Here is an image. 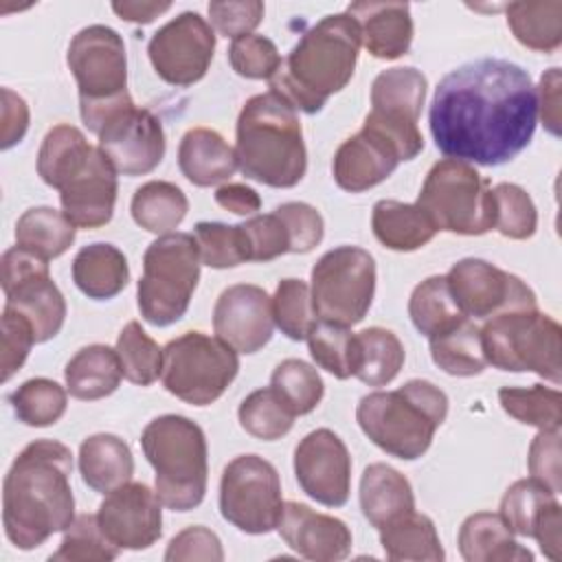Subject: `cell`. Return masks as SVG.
Here are the masks:
<instances>
[{"instance_id": "cell-32", "label": "cell", "mask_w": 562, "mask_h": 562, "mask_svg": "<svg viewBox=\"0 0 562 562\" xmlns=\"http://www.w3.org/2000/svg\"><path fill=\"white\" fill-rule=\"evenodd\" d=\"M371 228L375 239L397 252H411L426 246L437 228L417 204L397 200H378L371 213Z\"/></svg>"}, {"instance_id": "cell-60", "label": "cell", "mask_w": 562, "mask_h": 562, "mask_svg": "<svg viewBox=\"0 0 562 562\" xmlns=\"http://www.w3.org/2000/svg\"><path fill=\"white\" fill-rule=\"evenodd\" d=\"M560 68H549L536 88L538 94V114L549 134L560 136L562 132V114H560Z\"/></svg>"}, {"instance_id": "cell-44", "label": "cell", "mask_w": 562, "mask_h": 562, "mask_svg": "<svg viewBox=\"0 0 562 562\" xmlns=\"http://www.w3.org/2000/svg\"><path fill=\"white\" fill-rule=\"evenodd\" d=\"M116 353L121 360L123 378L138 386L154 384L162 373V349L154 338L145 334L140 323L130 321L119 338Z\"/></svg>"}, {"instance_id": "cell-18", "label": "cell", "mask_w": 562, "mask_h": 562, "mask_svg": "<svg viewBox=\"0 0 562 562\" xmlns=\"http://www.w3.org/2000/svg\"><path fill=\"white\" fill-rule=\"evenodd\" d=\"M99 149L112 162L116 173L145 176L154 171L165 156V132L160 119L136 108L134 101L114 110L99 127Z\"/></svg>"}, {"instance_id": "cell-4", "label": "cell", "mask_w": 562, "mask_h": 562, "mask_svg": "<svg viewBox=\"0 0 562 562\" xmlns=\"http://www.w3.org/2000/svg\"><path fill=\"white\" fill-rule=\"evenodd\" d=\"M239 171L261 184L290 189L307 169V151L296 110L274 92L250 97L235 127Z\"/></svg>"}, {"instance_id": "cell-3", "label": "cell", "mask_w": 562, "mask_h": 562, "mask_svg": "<svg viewBox=\"0 0 562 562\" xmlns=\"http://www.w3.org/2000/svg\"><path fill=\"white\" fill-rule=\"evenodd\" d=\"M360 44V26L347 11L325 15L301 35L268 79L270 92L305 114L321 112L351 81Z\"/></svg>"}, {"instance_id": "cell-56", "label": "cell", "mask_w": 562, "mask_h": 562, "mask_svg": "<svg viewBox=\"0 0 562 562\" xmlns=\"http://www.w3.org/2000/svg\"><path fill=\"white\" fill-rule=\"evenodd\" d=\"M263 2L241 0V2H209V18L213 29L231 40L250 35L263 18Z\"/></svg>"}, {"instance_id": "cell-13", "label": "cell", "mask_w": 562, "mask_h": 562, "mask_svg": "<svg viewBox=\"0 0 562 562\" xmlns=\"http://www.w3.org/2000/svg\"><path fill=\"white\" fill-rule=\"evenodd\" d=\"M283 498L277 468L259 454H239L222 472L220 512L244 533L277 529Z\"/></svg>"}, {"instance_id": "cell-28", "label": "cell", "mask_w": 562, "mask_h": 562, "mask_svg": "<svg viewBox=\"0 0 562 562\" xmlns=\"http://www.w3.org/2000/svg\"><path fill=\"white\" fill-rule=\"evenodd\" d=\"M459 551L468 562H531L533 553L514 540L501 514L476 512L459 529Z\"/></svg>"}, {"instance_id": "cell-9", "label": "cell", "mask_w": 562, "mask_h": 562, "mask_svg": "<svg viewBox=\"0 0 562 562\" xmlns=\"http://www.w3.org/2000/svg\"><path fill=\"white\" fill-rule=\"evenodd\" d=\"M200 261L198 241L189 233H167L147 246L136 294L149 325L167 327L187 314L200 281Z\"/></svg>"}, {"instance_id": "cell-5", "label": "cell", "mask_w": 562, "mask_h": 562, "mask_svg": "<svg viewBox=\"0 0 562 562\" xmlns=\"http://www.w3.org/2000/svg\"><path fill=\"white\" fill-rule=\"evenodd\" d=\"M448 395L428 380H408L395 391H373L358 402L362 432L386 454L419 459L446 422Z\"/></svg>"}, {"instance_id": "cell-52", "label": "cell", "mask_w": 562, "mask_h": 562, "mask_svg": "<svg viewBox=\"0 0 562 562\" xmlns=\"http://www.w3.org/2000/svg\"><path fill=\"white\" fill-rule=\"evenodd\" d=\"M228 61L239 77L270 79L279 70L283 59L272 40L250 33L233 40L228 48Z\"/></svg>"}, {"instance_id": "cell-38", "label": "cell", "mask_w": 562, "mask_h": 562, "mask_svg": "<svg viewBox=\"0 0 562 562\" xmlns=\"http://www.w3.org/2000/svg\"><path fill=\"white\" fill-rule=\"evenodd\" d=\"M404 347L400 338L384 327H369L356 334L353 375L369 386L393 382L404 364Z\"/></svg>"}, {"instance_id": "cell-55", "label": "cell", "mask_w": 562, "mask_h": 562, "mask_svg": "<svg viewBox=\"0 0 562 562\" xmlns=\"http://www.w3.org/2000/svg\"><path fill=\"white\" fill-rule=\"evenodd\" d=\"M274 213L285 222L290 233V252L305 255L314 250L325 233L321 213L305 202H285L274 209Z\"/></svg>"}, {"instance_id": "cell-11", "label": "cell", "mask_w": 562, "mask_h": 562, "mask_svg": "<svg viewBox=\"0 0 562 562\" xmlns=\"http://www.w3.org/2000/svg\"><path fill=\"white\" fill-rule=\"evenodd\" d=\"M239 371V358L224 340L187 331L162 349L165 389L193 406H209L224 395Z\"/></svg>"}, {"instance_id": "cell-35", "label": "cell", "mask_w": 562, "mask_h": 562, "mask_svg": "<svg viewBox=\"0 0 562 562\" xmlns=\"http://www.w3.org/2000/svg\"><path fill=\"white\" fill-rule=\"evenodd\" d=\"M75 233L77 226L66 217L64 211L53 206H33L24 211L15 224L18 246L46 261L64 255L75 241Z\"/></svg>"}, {"instance_id": "cell-33", "label": "cell", "mask_w": 562, "mask_h": 562, "mask_svg": "<svg viewBox=\"0 0 562 562\" xmlns=\"http://www.w3.org/2000/svg\"><path fill=\"white\" fill-rule=\"evenodd\" d=\"M94 147L86 140L83 132L75 125H55L46 132L40 154H37V173L40 178L61 191L81 169L88 165Z\"/></svg>"}, {"instance_id": "cell-25", "label": "cell", "mask_w": 562, "mask_h": 562, "mask_svg": "<svg viewBox=\"0 0 562 562\" xmlns=\"http://www.w3.org/2000/svg\"><path fill=\"white\" fill-rule=\"evenodd\" d=\"M347 13L360 26L362 46L375 59H397L413 42V18L406 2H351Z\"/></svg>"}, {"instance_id": "cell-24", "label": "cell", "mask_w": 562, "mask_h": 562, "mask_svg": "<svg viewBox=\"0 0 562 562\" xmlns=\"http://www.w3.org/2000/svg\"><path fill=\"white\" fill-rule=\"evenodd\" d=\"M400 154L391 140L375 130L362 125L358 134L347 138L331 162L334 180L349 193H362L384 182L400 165Z\"/></svg>"}, {"instance_id": "cell-62", "label": "cell", "mask_w": 562, "mask_h": 562, "mask_svg": "<svg viewBox=\"0 0 562 562\" xmlns=\"http://www.w3.org/2000/svg\"><path fill=\"white\" fill-rule=\"evenodd\" d=\"M215 202L235 215H252L261 209L259 193L252 187L239 184V182H228L217 187Z\"/></svg>"}, {"instance_id": "cell-34", "label": "cell", "mask_w": 562, "mask_h": 562, "mask_svg": "<svg viewBox=\"0 0 562 562\" xmlns=\"http://www.w3.org/2000/svg\"><path fill=\"white\" fill-rule=\"evenodd\" d=\"M378 531H380V544L389 560L441 562L446 558L435 522L426 514H417L415 509L384 525Z\"/></svg>"}, {"instance_id": "cell-12", "label": "cell", "mask_w": 562, "mask_h": 562, "mask_svg": "<svg viewBox=\"0 0 562 562\" xmlns=\"http://www.w3.org/2000/svg\"><path fill=\"white\" fill-rule=\"evenodd\" d=\"M312 305L321 323L351 327L360 323L375 294V261L358 246L327 250L312 268Z\"/></svg>"}, {"instance_id": "cell-57", "label": "cell", "mask_w": 562, "mask_h": 562, "mask_svg": "<svg viewBox=\"0 0 562 562\" xmlns=\"http://www.w3.org/2000/svg\"><path fill=\"white\" fill-rule=\"evenodd\" d=\"M165 560L167 562H180V560L222 562L224 551H222L220 538L211 529H206L204 525H193L171 538L165 551Z\"/></svg>"}, {"instance_id": "cell-43", "label": "cell", "mask_w": 562, "mask_h": 562, "mask_svg": "<svg viewBox=\"0 0 562 562\" xmlns=\"http://www.w3.org/2000/svg\"><path fill=\"white\" fill-rule=\"evenodd\" d=\"M241 428L263 441H274L285 437L294 426V413L274 393L272 386L252 391L237 411Z\"/></svg>"}, {"instance_id": "cell-22", "label": "cell", "mask_w": 562, "mask_h": 562, "mask_svg": "<svg viewBox=\"0 0 562 562\" xmlns=\"http://www.w3.org/2000/svg\"><path fill=\"white\" fill-rule=\"evenodd\" d=\"M277 531L301 558L316 562H338L351 553V531L334 516L314 512L305 503H283Z\"/></svg>"}, {"instance_id": "cell-31", "label": "cell", "mask_w": 562, "mask_h": 562, "mask_svg": "<svg viewBox=\"0 0 562 562\" xmlns=\"http://www.w3.org/2000/svg\"><path fill=\"white\" fill-rule=\"evenodd\" d=\"M121 378L119 353L108 345H88L79 349L64 369L66 391L83 402L112 395L119 389Z\"/></svg>"}, {"instance_id": "cell-6", "label": "cell", "mask_w": 562, "mask_h": 562, "mask_svg": "<svg viewBox=\"0 0 562 562\" xmlns=\"http://www.w3.org/2000/svg\"><path fill=\"white\" fill-rule=\"evenodd\" d=\"M143 452L156 472V496L167 509L189 512L204 501L209 448L204 430L184 415H160L140 435Z\"/></svg>"}, {"instance_id": "cell-46", "label": "cell", "mask_w": 562, "mask_h": 562, "mask_svg": "<svg viewBox=\"0 0 562 562\" xmlns=\"http://www.w3.org/2000/svg\"><path fill=\"white\" fill-rule=\"evenodd\" d=\"M272 318L290 340H307L318 318L310 285L301 279H281L272 296Z\"/></svg>"}, {"instance_id": "cell-58", "label": "cell", "mask_w": 562, "mask_h": 562, "mask_svg": "<svg viewBox=\"0 0 562 562\" xmlns=\"http://www.w3.org/2000/svg\"><path fill=\"white\" fill-rule=\"evenodd\" d=\"M529 474L533 481L560 492V428L540 430L529 446Z\"/></svg>"}, {"instance_id": "cell-37", "label": "cell", "mask_w": 562, "mask_h": 562, "mask_svg": "<svg viewBox=\"0 0 562 562\" xmlns=\"http://www.w3.org/2000/svg\"><path fill=\"white\" fill-rule=\"evenodd\" d=\"M130 211L140 228L156 235H167L184 220L189 200L178 184L151 180L134 191Z\"/></svg>"}, {"instance_id": "cell-27", "label": "cell", "mask_w": 562, "mask_h": 562, "mask_svg": "<svg viewBox=\"0 0 562 562\" xmlns=\"http://www.w3.org/2000/svg\"><path fill=\"white\" fill-rule=\"evenodd\" d=\"M360 509L375 529L413 512L415 496L408 479L386 463H371L360 479Z\"/></svg>"}, {"instance_id": "cell-14", "label": "cell", "mask_w": 562, "mask_h": 562, "mask_svg": "<svg viewBox=\"0 0 562 562\" xmlns=\"http://www.w3.org/2000/svg\"><path fill=\"white\" fill-rule=\"evenodd\" d=\"M428 81L413 66L382 70L371 83V112L367 127L391 140L402 160H413L424 149V136L417 127Z\"/></svg>"}, {"instance_id": "cell-19", "label": "cell", "mask_w": 562, "mask_h": 562, "mask_svg": "<svg viewBox=\"0 0 562 562\" xmlns=\"http://www.w3.org/2000/svg\"><path fill=\"white\" fill-rule=\"evenodd\" d=\"M294 474L301 490L325 507H342L351 492V457L329 428L307 432L294 450Z\"/></svg>"}, {"instance_id": "cell-20", "label": "cell", "mask_w": 562, "mask_h": 562, "mask_svg": "<svg viewBox=\"0 0 562 562\" xmlns=\"http://www.w3.org/2000/svg\"><path fill=\"white\" fill-rule=\"evenodd\" d=\"M160 498L145 483H125L105 494L97 520L119 549H149L162 536Z\"/></svg>"}, {"instance_id": "cell-7", "label": "cell", "mask_w": 562, "mask_h": 562, "mask_svg": "<svg viewBox=\"0 0 562 562\" xmlns=\"http://www.w3.org/2000/svg\"><path fill=\"white\" fill-rule=\"evenodd\" d=\"M66 61L79 88L81 121L97 134L114 110L132 103L123 37L105 24H90L70 40Z\"/></svg>"}, {"instance_id": "cell-23", "label": "cell", "mask_w": 562, "mask_h": 562, "mask_svg": "<svg viewBox=\"0 0 562 562\" xmlns=\"http://www.w3.org/2000/svg\"><path fill=\"white\" fill-rule=\"evenodd\" d=\"M116 191H119L116 169L103 156V151L94 147L81 173L75 176L59 191L61 211L77 228L105 226L114 213Z\"/></svg>"}, {"instance_id": "cell-30", "label": "cell", "mask_w": 562, "mask_h": 562, "mask_svg": "<svg viewBox=\"0 0 562 562\" xmlns=\"http://www.w3.org/2000/svg\"><path fill=\"white\" fill-rule=\"evenodd\" d=\"M75 285L94 301L114 299L130 281L125 255L105 241L83 246L72 259Z\"/></svg>"}, {"instance_id": "cell-10", "label": "cell", "mask_w": 562, "mask_h": 562, "mask_svg": "<svg viewBox=\"0 0 562 562\" xmlns=\"http://www.w3.org/2000/svg\"><path fill=\"white\" fill-rule=\"evenodd\" d=\"M437 231L483 235L494 228V195L490 180L474 165L443 158L435 162L415 202Z\"/></svg>"}, {"instance_id": "cell-26", "label": "cell", "mask_w": 562, "mask_h": 562, "mask_svg": "<svg viewBox=\"0 0 562 562\" xmlns=\"http://www.w3.org/2000/svg\"><path fill=\"white\" fill-rule=\"evenodd\" d=\"M178 165L182 176L195 187H215L235 173L237 156L215 130L193 127L180 140Z\"/></svg>"}, {"instance_id": "cell-48", "label": "cell", "mask_w": 562, "mask_h": 562, "mask_svg": "<svg viewBox=\"0 0 562 562\" xmlns=\"http://www.w3.org/2000/svg\"><path fill=\"white\" fill-rule=\"evenodd\" d=\"M200 259L204 266L224 270L248 261L246 237L239 224L231 226L224 222H198L193 228Z\"/></svg>"}, {"instance_id": "cell-45", "label": "cell", "mask_w": 562, "mask_h": 562, "mask_svg": "<svg viewBox=\"0 0 562 562\" xmlns=\"http://www.w3.org/2000/svg\"><path fill=\"white\" fill-rule=\"evenodd\" d=\"M270 386L294 415L312 413L321 404L325 393L318 371L299 358H288L279 362L272 371Z\"/></svg>"}, {"instance_id": "cell-53", "label": "cell", "mask_w": 562, "mask_h": 562, "mask_svg": "<svg viewBox=\"0 0 562 562\" xmlns=\"http://www.w3.org/2000/svg\"><path fill=\"white\" fill-rule=\"evenodd\" d=\"M246 237L248 261H272L290 252V233L285 222L272 211L266 215H252L239 224Z\"/></svg>"}, {"instance_id": "cell-39", "label": "cell", "mask_w": 562, "mask_h": 562, "mask_svg": "<svg viewBox=\"0 0 562 562\" xmlns=\"http://www.w3.org/2000/svg\"><path fill=\"white\" fill-rule=\"evenodd\" d=\"M408 316L428 340L457 327L468 316L457 305L446 277H428L408 299Z\"/></svg>"}, {"instance_id": "cell-50", "label": "cell", "mask_w": 562, "mask_h": 562, "mask_svg": "<svg viewBox=\"0 0 562 562\" xmlns=\"http://www.w3.org/2000/svg\"><path fill=\"white\" fill-rule=\"evenodd\" d=\"M555 496L558 494H553L542 483L533 479H520L507 487L501 501V518L516 536L531 538L542 509L555 501Z\"/></svg>"}, {"instance_id": "cell-15", "label": "cell", "mask_w": 562, "mask_h": 562, "mask_svg": "<svg viewBox=\"0 0 562 562\" xmlns=\"http://www.w3.org/2000/svg\"><path fill=\"white\" fill-rule=\"evenodd\" d=\"M4 307L20 312L33 327L35 340L55 338L66 321V301L48 272V261L35 252L13 246L2 255Z\"/></svg>"}, {"instance_id": "cell-2", "label": "cell", "mask_w": 562, "mask_h": 562, "mask_svg": "<svg viewBox=\"0 0 562 562\" xmlns=\"http://www.w3.org/2000/svg\"><path fill=\"white\" fill-rule=\"evenodd\" d=\"M70 448L55 439L31 441L2 485V522L13 547L31 551L75 520Z\"/></svg>"}, {"instance_id": "cell-1", "label": "cell", "mask_w": 562, "mask_h": 562, "mask_svg": "<svg viewBox=\"0 0 562 562\" xmlns=\"http://www.w3.org/2000/svg\"><path fill=\"white\" fill-rule=\"evenodd\" d=\"M428 123L443 156L483 167L505 165L533 138L536 86L522 66L507 59L463 64L439 81Z\"/></svg>"}, {"instance_id": "cell-61", "label": "cell", "mask_w": 562, "mask_h": 562, "mask_svg": "<svg viewBox=\"0 0 562 562\" xmlns=\"http://www.w3.org/2000/svg\"><path fill=\"white\" fill-rule=\"evenodd\" d=\"M560 527H562V512H560V503L555 498L542 509V514L533 527V533H531V538L538 540L540 551L549 560H560V549H562Z\"/></svg>"}, {"instance_id": "cell-51", "label": "cell", "mask_w": 562, "mask_h": 562, "mask_svg": "<svg viewBox=\"0 0 562 562\" xmlns=\"http://www.w3.org/2000/svg\"><path fill=\"white\" fill-rule=\"evenodd\" d=\"M494 195V228L509 239H529L538 226V213L531 195L514 184L498 182Z\"/></svg>"}, {"instance_id": "cell-54", "label": "cell", "mask_w": 562, "mask_h": 562, "mask_svg": "<svg viewBox=\"0 0 562 562\" xmlns=\"http://www.w3.org/2000/svg\"><path fill=\"white\" fill-rule=\"evenodd\" d=\"M35 331L31 323L15 310L4 307L2 312V382H9L29 358L31 347L35 345Z\"/></svg>"}, {"instance_id": "cell-47", "label": "cell", "mask_w": 562, "mask_h": 562, "mask_svg": "<svg viewBox=\"0 0 562 562\" xmlns=\"http://www.w3.org/2000/svg\"><path fill=\"white\" fill-rule=\"evenodd\" d=\"M121 549L110 542L103 533L94 514L77 516L70 527L64 531L59 549L50 555V560L59 562H108L114 560Z\"/></svg>"}, {"instance_id": "cell-29", "label": "cell", "mask_w": 562, "mask_h": 562, "mask_svg": "<svg viewBox=\"0 0 562 562\" xmlns=\"http://www.w3.org/2000/svg\"><path fill=\"white\" fill-rule=\"evenodd\" d=\"M79 472L90 490L108 494L130 483L134 474L132 450L112 432L90 435L79 446Z\"/></svg>"}, {"instance_id": "cell-41", "label": "cell", "mask_w": 562, "mask_h": 562, "mask_svg": "<svg viewBox=\"0 0 562 562\" xmlns=\"http://www.w3.org/2000/svg\"><path fill=\"white\" fill-rule=\"evenodd\" d=\"M503 411L520 424L536 426L538 430H558L562 422V397L558 389L542 384L533 386H503L498 391Z\"/></svg>"}, {"instance_id": "cell-49", "label": "cell", "mask_w": 562, "mask_h": 562, "mask_svg": "<svg viewBox=\"0 0 562 562\" xmlns=\"http://www.w3.org/2000/svg\"><path fill=\"white\" fill-rule=\"evenodd\" d=\"M310 353L314 362L338 380L353 375L356 367V334L349 327H338L329 323H316L307 336Z\"/></svg>"}, {"instance_id": "cell-40", "label": "cell", "mask_w": 562, "mask_h": 562, "mask_svg": "<svg viewBox=\"0 0 562 562\" xmlns=\"http://www.w3.org/2000/svg\"><path fill=\"white\" fill-rule=\"evenodd\" d=\"M428 342L432 362L448 375L470 378L479 375L487 367L481 342V327H476L470 318L461 321L450 331L430 338Z\"/></svg>"}, {"instance_id": "cell-59", "label": "cell", "mask_w": 562, "mask_h": 562, "mask_svg": "<svg viewBox=\"0 0 562 562\" xmlns=\"http://www.w3.org/2000/svg\"><path fill=\"white\" fill-rule=\"evenodd\" d=\"M2 132L0 147L11 149L18 145L29 130V105L11 88H2Z\"/></svg>"}, {"instance_id": "cell-21", "label": "cell", "mask_w": 562, "mask_h": 562, "mask_svg": "<svg viewBox=\"0 0 562 562\" xmlns=\"http://www.w3.org/2000/svg\"><path fill=\"white\" fill-rule=\"evenodd\" d=\"M213 329L237 353H257L272 338V299L250 283L226 288L213 307Z\"/></svg>"}, {"instance_id": "cell-42", "label": "cell", "mask_w": 562, "mask_h": 562, "mask_svg": "<svg viewBox=\"0 0 562 562\" xmlns=\"http://www.w3.org/2000/svg\"><path fill=\"white\" fill-rule=\"evenodd\" d=\"M9 402L13 406L18 422L33 428L53 426L55 422L61 419L68 406L66 391L55 380L48 378H31L22 382L9 395Z\"/></svg>"}, {"instance_id": "cell-63", "label": "cell", "mask_w": 562, "mask_h": 562, "mask_svg": "<svg viewBox=\"0 0 562 562\" xmlns=\"http://www.w3.org/2000/svg\"><path fill=\"white\" fill-rule=\"evenodd\" d=\"M169 9H171V2H134V0L112 2V11L121 20L136 22V24H149Z\"/></svg>"}, {"instance_id": "cell-17", "label": "cell", "mask_w": 562, "mask_h": 562, "mask_svg": "<svg viewBox=\"0 0 562 562\" xmlns=\"http://www.w3.org/2000/svg\"><path fill=\"white\" fill-rule=\"evenodd\" d=\"M446 281L468 318L487 321L505 310L536 307V294L522 279L485 259L468 257L457 261L448 270Z\"/></svg>"}, {"instance_id": "cell-36", "label": "cell", "mask_w": 562, "mask_h": 562, "mask_svg": "<svg viewBox=\"0 0 562 562\" xmlns=\"http://www.w3.org/2000/svg\"><path fill=\"white\" fill-rule=\"evenodd\" d=\"M507 26L522 46L553 53L562 44V2H512L507 4Z\"/></svg>"}, {"instance_id": "cell-8", "label": "cell", "mask_w": 562, "mask_h": 562, "mask_svg": "<svg viewBox=\"0 0 562 562\" xmlns=\"http://www.w3.org/2000/svg\"><path fill=\"white\" fill-rule=\"evenodd\" d=\"M481 342L487 364L501 371H533L560 384V325L538 307L505 310L481 327Z\"/></svg>"}, {"instance_id": "cell-16", "label": "cell", "mask_w": 562, "mask_h": 562, "mask_svg": "<svg viewBox=\"0 0 562 562\" xmlns=\"http://www.w3.org/2000/svg\"><path fill=\"white\" fill-rule=\"evenodd\" d=\"M213 26L195 11H184L160 26L149 44L147 55L156 75L171 86H191L200 81L213 59Z\"/></svg>"}]
</instances>
